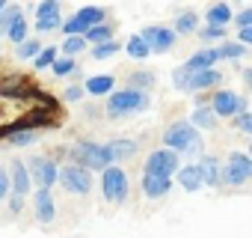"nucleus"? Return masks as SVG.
<instances>
[{"label":"nucleus","mask_w":252,"mask_h":238,"mask_svg":"<svg viewBox=\"0 0 252 238\" xmlns=\"http://www.w3.org/2000/svg\"><path fill=\"white\" fill-rule=\"evenodd\" d=\"M128 188H131L128 185V173H125L119 164L101 173V194H104L107 202H113V205L125 202V199H128Z\"/></svg>","instance_id":"423d86ee"},{"label":"nucleus","mask_w":252,"mask_h":238,"mask_svg":"<svg viewBox=\"0 0 252 238\" xmlns=\"http://www.w3.org/2000/svg\"><path fill=\"white\" fill-rule=\"evenodd\" d=\"M110 149L116 155V161H125V158H131L137 152V140H128V137H122V140H110Z\"/></svg>","instance_id":"393cba45"},{"label":"nucleus","mask_w":252,"mask_h":238,"mask_svg":"<svg viewBox=\"0 0 252 238\" xmlns=\"http://www.w3.org/2000/svg\"><path fill=\"white\" fill-rule=\"evenodd\" d=\"M63 15H60V3L57 0H45V3L36 6V30L39 33H51L57 27H63Z\"/></svg>","instance_id":"f8f14e48"},{"label":"nucleus","mask_w":252,"mask_h":238,"mask_svg":"<svg viewBox=\"0 0 252 238\" xmlns=\"http://www.w3.org/2000/svg\"><path fill=\"white\" fill-rule=\"evenodd\" d=\"M125 51H128V57H134V60H146L149 54H155V51H152V45H149V42H146V39H143L140 33L128 39V45H125Z\"/></svg>","instance_id":"5701e85b"},{"label":"nucleus","mask_w":252,"mask_h":238,"mask_svg":"<svg viewBox=\"0 0 252 238\" xmlns=\"http://www.w3.org/2000/svg\"><path fill=\"white\" fill-rule=\"evenodd\" d=\"M0 199H12V173L0 170Z\"/></svg>","instance_id":"c9c22d12"},{"label":"nucleus","mask_w":252,"mask_h":238,"mask_svg":"<svg viewBox=\"0 0 252 238\" xmlns=\"http://www.w3.org/2000/svg\"><path fill=\"white\" fill-rule=\"evenodd\" d=\"M39 89L36 86H30L21 75H15V78H6L3 83H0V95L3 98H33Z\"/></svg>","instance_id":"4468645a"},{"label":"nucleus","mask_w":252,"mask_h":238,"mask_svg":"<svg viewBox=\"0 0 252 238\" xmlns=\"http://www.w3.org/2000/svg\"><path fill=\"white\" fill-rule=\"evenodd\" d=\"M152 83H155V75H152V72H134V75H131V86H134V89H140V86L149 89Z\"/></svg>","instance_id":"f704fd0d"},{"label":"nucleus","mask_w":252,"mask_h":238,"mask_svg":"<svg viewBox=\"0 0 252 238\" xmlns=\"http://www.w3.org/2000/svg\"><path fill=\"white\" fill-rule=\"evenodd\" d=\"M146 107H149L146 89H134V86L119 89V92H113V95L107 98V113H110V116H128V113H140V110H146Z\"/></svg>","instance_id":"20e7f679"},{"label":"nucleus","mask_w":252,"mask_h":238,"mask_svg":"<svg viewBox=\"0 0 252 238\" xmlns=\"http://www.w3.org/2000/svg\"><path fill=\"white\" fill-rule=\"evenodd\" d=\"M249 155H252V146H249Z\"/></svg>","instance_id":"a18cd8bd"},{"label":"nucleus","mask_w":252,"mask_h":238,"mask_svg":"<svg viewBox=\"0 0 252 238\" xmlns=\"http://www.w3.org/2000/svg\"><path fill=\"white\" fill-rule=\"evenodd\" d=\"M217 51H220V60H237V57L246 54V45H240V42H225V45H220Z\"/></svg>","instance_id":"c85d7f7f"},{"label":"nucleus","mask_w":252,"mask_h":238,"mask_svg":"<svg viewBox=\"0 0 252 238\" xmlns=\"http://www.w3.org/2000/svg\"><path fill=\"white\" fill-rule=\"evenodd\" d=\"M36 140V134L33 131H15V134H9L6 137V143H12V146H30Z\"/></svg>","instance_id":"e433bc0d"},{"label":"nucleus","mask_w":252,"mask_h":238,"mask_svg":"<svg viewBox=\"0 0 252 238\" xmlns=\"http://www.w3.org/2000/svg\"><path fill=\"white\" fill-rule=\"evenodd\" d=\"M222 36H225V27H211V24H208V27L202 30V39H205V42H214V39H222Z\"/></svg>","instance_id":"a19ab883"},{"label":"nucleus","mask_w":252,"mask_h":238,"mask_svg":"<svg viewBox=\"0 0 252 238\" xmlns=\"http://www.w3.org/2000/svg\"><path fill=\"white\" fill-rule=\"evenodd\" d=\"M6 39H9V42H15V45L21 48V45L27 42V21L21 18V21H18V24H15V27H12L9 33H6Z\"/></svg>","instance_id":"2f4dec72"},{"label":"nucleus","mask_w":252,"mask_h":238,"mask_svg":"<svg viewBox=\"0 0 252 238\" xmlns=\"http://www.w3.org/2000/svg\"><path fill=\"white\" fill-rule=\"evenodd\" d=\"M222 80V75L217 69H208V72H193L187 66H178L172 72V83L178 92H202V89H211Z\"/></svg>","instance_id":"7ed1b4c3"},{"label":"nucleus","mask_w":252,"mask_h":238,"mask_svg":"<svg viewBox=\"0 0 252 238\" xmlns=\"http://www.w3.org/2000/svg\"><path fill=\"white\" fill-rule=\"evenodd\" d=\"M211 107L217 110V116H240V113H246V98L231 89H220V92H214Z\"/></svg>","instance_id":"9d476101"},{"label":"nucleus","mask_w":252,"mask_h":238,"mask_svg":"<svg viewBox=\"0 0 252 238\" xmlns=\"http://www.w3.org/2000/svg\"><path fill=\"white\" fill-rule=\"evenodd\" d=\"M60 185H63L68 194L83 197V194L92 191V173L83 170V167H77V164H65L63 173H60Z\"/></svg>","instance_id":"1a4fd4ad"},{"label":"nucleus","mask_w":252,"mask_h":238,"mask_svg":"<svg viewBox=\"0 0 252 238\" xmlns=\"http://www.w3.org/2000/svg\"><path fill=\"white\" fill-rule=\"evenodd\" d=\"M178 182H181L184 191H202V188H208V185H205L202 164H184L181 173H178Z\"/></svg>","instance_id":"dca6fc26"},{"label":"nucleus","mask_w":252,"mask_h":238,"mask_svg":"<svg viewBox=\"0 0 252 238\" xmlns=\"http://www.w3.org/2000/svg\"><path fill=\"white\" fill-rule=\"evenodd\" d=\"M217 60H220V51H217V48H205V51H196L184 66L193 69V72H208V69H214Z\"/></svg>","instance_id":"6ab92c4d"},{"label":"nucleus","mask_w":252,"mask_h":238,"mask_svg":"<svg viewBox=\"0 0 252 238\" xmlns=\"http://www.w3.org/2000/svg\"><path fill=\"white\" fill-rule=\"evenodd\" d=\"M228 21H231V6L228 3H214L208 9V24L211 27H225Z\"/></svg>","instance_id":"b1692460"},{"label":"nucleus","mask_w":252,"mask_h":238,"mask_svg":"<svg viewBox=\"0 0 252 238\" xmlns=\"http://www.w3.org/2000/svg\"><path fill=\"white\" fill-rule=\"evenodd\" d=\"M9 208L18 211V208H21V197H12V199H9Z\"/></svg>","instance_id":"c03bdc74"},{"label":"nucleus","mask_w":252,"mask_h":238,"mask_svg":"<svg viewBox=\"0 0 252 238\" xmlns=\"http://www.w3.org/2000/svg\"><path fill=\"white\" fill-rule=\"evenodd\" d=\"M190 122H193L196 128H214V125H217V110H214L211 104H199V107L193 110V116H190Z\"/></svg>","instance_id":"412c9836"},{"label":"nucleus","mask_w":252,"mask_h":238,"mask_svg":"<svg viewBox=\"0 0 252 238\" xmlns=\"http://www.w3.org/2000/svg\"><path fill=\"white\" fill-rule=\"evenodd\" d=\"M33 208H36V220H39V223H51V220L57 217V202H54V194H51V191H36Z\"/></svg>","instance_id":"2eb2a0df"},{"label":"nucleus","mask_w":252,"mask_h":238,"mask_svg":"<svg viewBox=\"0 0 252 238\" xmlns=\"http://www.w3.org/2000/svg\"><path fill=\"white\" fill-rule=\"evenodd\" d=\"M169 188H172V179H163V176H146V173H143V194H146L149 199H160V197H166Z\"/></svg>","instance_id":"a211bd4d"},{"label":"nucleus","mask_w":252,"mask_h":238,"mask_svg":"<svg viewBox=\"0 0 252 238\" xmlns=\"http://www.w3.org/2000/svg\"><path fill=\"white\" fill-rule=\"evenodd\" d=\"M140 36L152 45L155 54H166L175 45V30H169V27H143Z\"/></svg>","instance_id":"ddd939ff"},{"label":"nucleus","mask_w":252,"mask_h":238,"mask_svg":"<svg viewBox=\"0 0 252 238\" xmlns=\"http://www.w3.org/2000/svg\"><path fill=\"white\" fill-rule=\"evenodd\" d=\"M101 24H107V12H104L101 6H80V9L63 24V33H65V39H68V36H86L89 30H95V27H101Z\"/></svg>","instance_id":"39448f33"},{"label":"nucleus","mask_w":252,"mask_h":238,"mask_svg":"<svg viewBox=\"0 0 252 238\" xmlns=\"http://www.w3.org/2000/svg\"><path fill=\"white\" fill-rule=\"evenodd\" d=\"M113 75H92L83 86H86V92L89 95H113Z\"/></svg>","instance_id":"aec40b11"},{"label":"nucleus","mask_w":252,"mask_h":238,"mask_svg":"<svg viewBox=\"0 0 252 238\" xmlns=\"http://www.w3.org/2000/svg\"><path fill=\"white\" fill-rule=\"evenodd\" d=\"M146 176H163V179H172V176H178L181 173V158H178V152H172V149H155L149 158H146V170H143Z\"/></svg>","instance_id":"0eeeda50"},{"label":"nucleus","mask_w":252,"mask_h":238,"mask_svg":"<svg viewBox=\"0 0 252 238\" xmlns=\"http://www.w3.org/2000/svg\"><path fill=\"white\" fill-rule=\"evenodd\" d=\"M163 143H166V149H172V152H184V155H193V158H205L202 155V149H205V140H202V134H199V128L193 125V122H175V125H169L166 128V134H163Z\"/></svg>","instance_id":"f03ea898"},{"label":"nucleus","mask_w":252,"mask_h":238,"mask_svg":"<svg viewBox=\"0 0 252 238\" xmlns=\"http://www.w3.org/2000/svg\"><path fill=\"white\" fill-rule=\"evenodd\" d=\"M199 164H202V173H205V185H208V188H217V185L222 182V173H220V161H217V158H211V155H205Z\"/></svg>","instance_id":"4be33fe9"},{"label":"nucleus","mask_w":252,"mask_h":238,"mask_svg":"<svg viewBox=\"0 0 252 238\" xmlns=\"http://www.w3.org/2000/svg\"><path fill=\"white\" fill-rule=\"evenodd\" d=\"M9 173H12V197H21V199H24V194H27L30 185H33L30 170H27L21 161H12V164H9Z\"/></svg>","instance_id":"f3484780"},{"label":"nucleus","mask_w":252,"mask_h":238,"mask_svg":"<svg viewBox=\"0 0 252 238\" xmlns=\"http://www.w3.org/2000/svg\"><path fill=\"white\" fill-rule=\"evenodd\" d=\"M71 161L83 170H110L116 167V155L110 149V143H95V140H77L71 149H68Z\"/></svg>","instance_id":"f257e3e1"},{"label":"nucleus","mask_w":252,"mask_h":238,"mask_svg":"<svg viewBox=\"0 0 252 238\" xmlns=\"http://www.w3.org/2000/svg\"><path fill=\"white\" fill-rule=\"evenodd\" d=\"M86 42H95V45H107V42H113V27H110V24H101V27L89 30V33H86Z\"/></svg>","instance_id":"bb28decb"},{"label":"nucleus","mask_w":252,"mask_h":238,"mask_svg":"<svg viewBox=\"0 0 252 238\" xmlns=\"http://www.w3.org/2000/svg\"><path fill=\"white\" fill-rule=\"evenodd\" d=\"M42 51H45V45H42V42H36V39H27V42L18 48V57H21V60H33V63H36Z\"/></svg>","instance_id":"cd10ccee"},{"label":"nucleus","mask_w":252,"mask_h":238,"mask_svg":"<svg viewBox=\"0 0 252 238\" xmlns=\"http://www.w3.org/2000/svg\"><path fill=\"white\" fill-rule=\"evenodd\" d=\"M252 179V155L246 152H231L228 155V164H225V173H222V182L231 185V188H240L243 182Z\"/></svg>","instance_id":"6e6552de"},{"label":"nucleus","mask_w":252,"mask_h":238,"mask_svg":"<svg viewBox=\"0 0 252 238\" xmlns=\"http://www.w3.org/2000/svg\"><path fill=\"white\" fill-rule=\"evenodd\" d=\"M86 45H89V42H86V36H68V39L63 42V51H65L68 57H74V54H80Z\"/></svg>","instance_id":"c756f323"},{"label":"nucleus","mask_w":252,"mask_h":238,"mask_svg":"<svg viewBox=\"0 0 252 238\" xmlns=\"http://www.w3.org/2000/svg\"><path fill=\"white\" fill-rule=\"evenodd\" d=\"M243 83H246V92L252 95V69H246V72H243Z\"/></svg>","instance_id":"37998d69"},{"label":"nucleus","mask_w":252,"mask_h":238,"mask_svg":"<svg viewBox=\"0 0 252 238\" xmlns=\"http://www.w3.org/2000/svg\"><path fill=\"white\" fill-rule=\"evenodd\" d=\"M74 72H77L74 57H63V60H57V66H54V75H57V78H65V75H74Z\"/></svg>","instance_id":"473e14b6"},{"label":"nucleus","mask_w":252,"mask_h":238,"mask_svg":"<svg viewBox=\"0 0 252 238\" xmlns=\"http://www.w3.org/2000/svg\"><path fill=\"white\" fill-rule=\"evenodd\" d=\"M237 42L240 45H252V27L249 30H237Z\"/></svg>","instance_id":"79ce46f5"},{"label":"nucleus","mask_w":252,"mask_h":238,"mask_svg":"<svg viewBox=\"0 0 252 238\" xmlns=\"http://www.w3.org/2000/svg\"><path fill=\"white\" fill-rule=\"evenodd\" d=\"M57 60H60V57H57V48H51V45H48V48L39 54V60H36L33 66H36V69H54V66H57Z\"/></svg>","instance_id":"7c9ffc66"},{"label":"nucleus","mask_w":252,"mask_h":238,"mask_svg":"<svg viewBox=\"0 0 252 238\" xmlns=\"http://www.w3.org/2000/svg\"><path fill=\"white\" fill-rule=\"evenodd\" d=\"M60 173H63V170H60L54 161H48V158L30 161V176H33V182H36L39 191H51L54 182H60Z\"/></svg>","instance_id":"9b49d317"},{"label":"nucleus","mask_w":252,"mask_h":238,"mask_svg":"<svg viewBox=\"0 0 252 238\" xmlns=\"http://www.w3.org/2000/svg\"><path fill=\"white\" fill-rule=\"evenodd\" d=\"M119 48H122V45H116V42H107V45H95V48H92V57H95V60H110L113 54H119Z\"/></svg>","instance_id":"72a5a7b5"},{"label":"nucleus","mask_w":252,"mask_h":238,"mask_svg":"<svg viewBox=\"0 0 252 238\" xmlns=\"http://www.w3.org/2000/svg\"><path fill=\"white\" fill-rule=\"evenodd\" d=\"M83 95H89V92H86V86H74V83H71V86H68V89L63 92V98H65L68 104H77V101H80Z\"/></svg>","instance_id":"58836bf2"},{"label":"nucleus","mask_w":252,"mask_h":238,"mask_svg":"<svg viewBox=\"0 0 252 238\" xmlns=\"http://www.w3.org/2000/svg\"><path fill=\"white\" fill-rule=\"evenodd\" d=\"M249 27H252V6L237 12V30H249Z\"/></svg>","instance_id":"ea45409f"},{"label":"nucleus","mask_w":252,"mask_h":238,"mask_svg":"<svg viewBox=\"0 0 252 238\" xmlns=\"http://www.w3.org/2000/svg\"><path fill=\"white\" fill-rule=\"evenodd\" d=\"M199 30V15L196 12H181L175 21V33H196Z\"/></svg>","instance_id":"a878e982"},{"label":"nucleus","mask_w":252,"mask_h":238,"mask_svg":"<svg viewBox=\"0 0 252 238\" xmlns=\"http://www.w3.org/2000/svg\"><path fill=\"white\" fill-rule=\"evenodd\" d=\"M234 128L252 137V110H246V113H240V116H234Z\"/></svg>","instance_id":"4c0bfd02"}]
</instances>
